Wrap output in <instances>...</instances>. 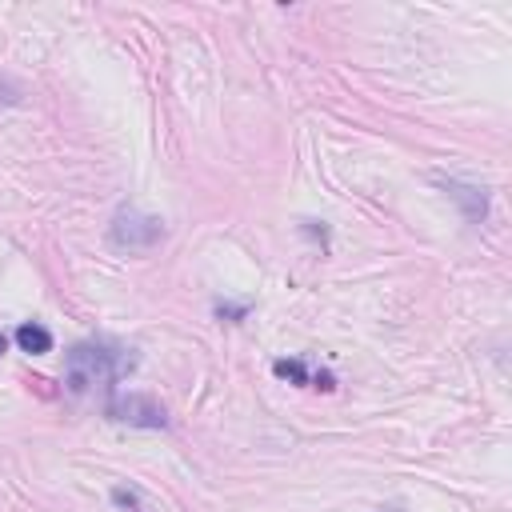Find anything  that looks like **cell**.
Instances as JSON below:
<instances>
[{"instance_id":"cell-1","label":"cell","mask_w":512,"mask_h":512,"mask_svg":"<svg viewBox=\"0 0 512 512\" xmlns=\"http://www.w3.org/2000/svg\"><path fill=\"white\" fill-rule=\"evenodd\" d=\"M132 364H136V356H124L120 348H108V344H76L64 356V384H68V392L84 396L92 388H108Z\"/></svg>"},{"instance_id":"cell-5","label":"cell","mask_w":512,"mask_h":512,"mask_svg":"<svg viewBox=\"0 0 512 512\" xmlns=\"http://www.w3.org/2000/svg\"><path fill=\"white\" fill-rule=\"evenodd\" d=\"M272 372L280 376V380H288V384H304V388H324V392H332L336 388V380L328 376V372H312L304 360H276L272 364Z\"/></svg>"},{"instance_id":"cell-7","label":"cell","mask_w":512,"mask_h":512,"mask_svg":"<svg viewBox=\"0 0 512 512\" xmlns=\"http://www.w3.org/2000/svg\"><path fill=\"white\" fill-rule=\"evenodd\" d=\"M112 504H116L120 512H148L144 496H140L136 488H128V484H116V488H112Z\"/></svg>"},{"instance_id":"cell-10","label":"cell","mask_w":512,"mask_h":512,"mask_svg":"<svg viewBox=\"0 0 512 512\" xmlns=\"http://www.w3.org/2000/svg\"><path fill=\"white\" fill-rule=\"evenodd\" d=\"M380 512H400V508H380Z\"/></svg>"},{"instance_id":"cell-4","label":"cell","mask_w":512,"mask_h":512,"mask_svg":"<svg viewBox=\"0 0 512 512\" xmlns=\"http://www.w3.org/2000/svg\"><path fill=\"white\" fill-rule=\"evenodd\" d=\"M440 184H444V192L460 204L464 220H472V224H480V220H484V212H488V192H484V188L464 184V180H440Z\"/></svg>"},{"instance_id":"cell-6","label":"cell","mask_w":512,"mask_h":512,"mask_svg":"<svg viewBox=\"0 0 512 512\" xmlns=\"http://www.w3.org/2000/svg\"><path fill=\"white\" fill-rule=\"evenodd\" d=\"M16 344H20V352H28V356H44V352H52V332H48L44 324H36V320H24V324L16 328Z\"/></svg>"},{"instance_id":"cell-9","label":"cell","mask_w":512,"mask_h":512,"mask_svg":"<svg viewBox=\"0 0 512 512\" xmlns=\"http://www.w3.org/2000/svg\"><path fill=\"white\" fill-rule=\"evenodd\" d=\"M4 348H8V340H4V332H0V356H4Z\"/></svg>"},{"instance_id":"cell-3","label":"cell","mask_w":512,"mask_h":512,"mask_svg":"<svg viewBox=\"0 0 512 512\" xmlns=\"http://www.w3.org/2000/svg\"><path fill=\"white\" fill-rule=\"evenodd\" d=\"M104 412L116 424H132V428H164L168 424L164 404L156 396H148V392H116V396H108Z\"/></svg>"},{"instance_id":"cell-2","label":"cell","mask_w":512,"mask_h":512,"mask_svg":"<svg viewBox=\"0 0 512 512\" xmlns=\"http://www.w3.org/2000/svg\"><path fill=\"white\" fill-rule=\"evenodd\" d=\"M108 240L120 252H148L164 240V224H160V216H148L140 208H120L108 224Z\"/></svg>"},{"instance_id":"cell-8","label":"cell","mask_w":512,"mask_h":512,"mask_svg":"<svg viewBox=\"0 0 512 512\" xmlns=\"http://www.w3.org/2000/svg\"><path fill=\"white\" fill-rule=\"evenodd\" d=\"M216 316L228 324H240L248 316V304H232V300H216Z\"/></svg>"}]
</instances>
